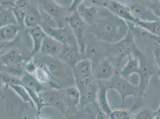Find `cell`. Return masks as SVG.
Listing matches in <instances>:
<instances>
[{"label": "cell", "mask_w": 160, "mask_h": 119, "mask_svg": "<svg viewBox=\"0 0 160 119\" xmlns=\"http://www.w3.org/2000/svg\"><path fill=\"white\" fill-rule=\"evenodd\" d=\"M72 70L75 83L77 87L95 79L93 76L92 64L86 58L80 61Z\"/></svg>", "instance_id": "cell-11"}, {"label": "cell", "mask_w": 160, "mask_h": 119, "mask_svg": "<svg viewBox=\"0 0 160 119\" xmlns=\"http://www.w3.org/2000/svg\"><path fill=\"white\" fill-rule=\"evenodd\" d=\"M4 65L3 64V62H2V60L1 59V57L0 56V72H4Z\"/></svg>", "instance_id": "cell-43"}, {"label": "cell", "mask_w": 160, "mask_h": 119, "mask_svg": "<svg viewBox=\"0 0 160 119\" xmlns=\"http://www.w3.org/2000/svg\"><path fill=\"white\" fill-rule=\"evenodd\" d=\"M146 1V4L151 10L154 15L160 20V1L158 2H151Z\"/></svg>", "instance_id": "cell-34"}, {"label": "cell", "mask_w": 160, "mask_h": 119, "mask_svg": "<svg viewBox=\"0 0 160 119\" xmlns=\"http://www.w3.org/2000/svg\"><path fill=\"white\" fill-rule=\"evenodd\" d=\"M84 1L85 0H72L71 6L69 7V11L71 12H72L75 10H77L78 7H80L81 5L83 4Z\"/></svg>", "instance_id": "cell-37"}, {"label": "cell", "mask_w": 160, "mask_h": 119, "mask_svg": "<svg viewBox=\"0 0 160 119\" xmlns=\"http://www.w3.org/2000/svg\"><path fill=\"white\" fill-rule=\"evenodd\" d=\"M40 6L47 16L55 21L57 27L65 26L68 24L67 19L71 13L69 7L62 6L54 0H38Z\"/></svg>", "instance_id": "cell-6"}, {"label": "cell", "mask_w": 160, "mask_h": 119, "mask_svg": "<svg viewBox=\"0 0 160 119\" xmlns=\"http://www.w3.org/2000/svg\"><path fill=\"white\" fill-rule=\"evenodd\" d=\"M132 117L131 112L126 110H112L109 116V119H130Z\"/></svg>", "instance_id": "cell-32"}, {"label": "cell", "mask_w": 160, "mask_h": 119, "mask_svg": "<svg viewBox=\"0 0 160 119\" xmlns=\"http://www.w3.org/2000/svg\"><path fill=\"white\" fill-rule=\"evenodd\" d=\"M135 26L140 27L148 33L160 37V20L159 19L152 21L139 20Z\"/></svg>", "instance_id": "cell-29"}, {"label": "cell", "mask_w": 160, "mask_h": 119, "mask_svg": "<svg viewBox=\"0 0 160 119\" xmlns=\"http://www.w3.org/2000/svg\"><path fill=\"white\" fill-rule=\"evenodd\" d=\"M22 83L23 86L28 87L40 94L47 89L39 82V80L33 74L24 71L23 74L20 78Z\"/></svg>", "instance_id": "cell-26"}, {"label": "cell", "mask_w": 160, "mask_h": 119, "mask_svg": "<svg viewBox=\"0 0 160 119\" xmlns=\"http://www.w3.org/2000/svg\"><path fill=\"white\" fill-rule=\"evenodd\" d=\"M127 1H129L130 2H135V1H139L138 0H126Z\"/></svg>", "instance_id": "cell-46"}, {"label": "cell", "mask_w": 160, "mask_h": 119, "mask_svg": "<svg viewBox=\"0 0 160 119\" xmlns=\"http://www.w3.org/2000/svg\"><path fill=\"white\" fill-rule=\"evenodd\" d=\"M154 119H160V105L158 110L156 112H155Z\"/></svg>", "instance_id": "cell-42"}, {"label": "cell", "mask_w": 160, "mask_h": 119, "mask_svg": "<svg viewBox=\"0 0 160 119\" xmlns=\"http://www.w3.org/2000/svg\"><path fill=\"white\" fill-rule=\"evenodd\" d=\"M41 98L47 107L58 109L65 116H68V107L65 102L64 94L62 89H46L39 94Z\"/></svg>", "instance_id": "cell-10"}, {"label": "cell", "mask_w": 160, "mask_h": 119, "mask_svg": "<svg viewBox=\"0 0 160 119\" xmlns=\"http://www.w3.org/2000/svg\"><path fill=\"white\" fill-rule=\"evenodd\" d=\"M4 65V72L8 68L16 66L19 65H25L28 61L31 59L32 57H26L23 53H21L18 50H12L0 55Z\"/></svg>", "instance_id": "cell-17"}, {"label": "cell", "mask_w": 160, "mask_h": 119, "mask_svg": "<svg viewBox=\"0 0 160 119\" xmlns=\"http://www.w3.org/2000/svg\"><path fill=\"white\" fill-rule=\"evenodd\" d=\"M2 8H3L0 6V12L2 10Z\"/></svg>", "instance_id": "cell-48"}, {"label": "cell", "mask_w": 160, "mask_h": 119, "mask_svg": "<svg viewBox=\"0 0 160 119\" xmlns=\"http://www.w3.org/2000/svg\"><path fill=\"white\" fill-rule=\"evenodd\" d=\"M100 17L93 26L88 27V33L102 42L114 44L122 39L130 30L128 24L110 12L106 8L99 7Z\"/></svg>", "instance_id": "cell-1"}, {"label": "cell", "mask_w": 160, "mask_h": 119, "mask_svg": "<svg viewBox=\"0 0 160 119\" xmlns=\"http://www.w3.org/2000/svg\"><path fill=\"white\" fill-rule=\"evenodd\" d=\"M118 73L124 78H128L133 74H138L139 72V63L138 58L131 54L128 57L127 63L120 69Z\"/></svg>", "instance_id": "cell-24"}, {"label": "cell", "mask_w": 160, "mask_h": 119, "mask_svg": "<svg viewBox=\"0 0 160 119\" xmlns=\"http://www.w3.org/2000/svg\"><path fill=\"white\" fill-rule=\"evenodd\" d=\"M28 32L32 38L33 41V49L32 54L34 56L39 53L41 44L47 36V34L40 25L28 29Z\"/></svg>", "instance_id": "cell-25"}, {"label": "cell", "mask_w": 160, "mask_h": 119, "mask_svg": "<svg viewBox=\"0 0 160 119\" xmlns=\"http://www.w3.org/2000/svg\"><path fill=\"white\" fill-rule=\"evenodd\" d=\"M16 0H0V6L2 8H12Z\"/></svg>", "instance_id": "cell-38"}, {"label": "cell", "mask_w": 160, "mask_h": 119, "mask_svg": "<svg viewBox=\"0 0 160 119\" xmlns=\"http://www.w3.org/2000/svg\"><path fill=\"white\" fill-rule=\"evenodd\" d=\"M73 119L72 117H67V119Z\"/></svg>", "instance_id": "cell-47"}, {"label": "cell", "mask_w": 160, "mask_h": 119, "mask_svg": "<svg viewBox=\"0 0 160 119\" xmlns=\"http://www.w3.org/2000/svg\"><path fill=\"white\" fill-rule=\"evenodd\" d=\"M33 61L38 67L44 69L62 88L74 85L72 68L58 58L37 54L33 56Z\"/></svg>", "instance_id": "cell-2"}, {"label": "cell", "mask_w": 160, "mask_h": 119, "mask_svg": "<svg viewBox=\"0 0 160 119\" xmlns=\"http://www.w3.org/2000/svg\"><path fill=\"white\" fill-rule=\"evenodd\" d=\"M8 44V42H5V41H4V40H1L0 39V51H1L5 46H6Z\"/></svg>", "instance_id": "cell-41"}, {"label": "cell", "mask_w": 160, "mask_h": 119, "mask_svg": "<svg viewBox=\"0 0 160 119\" xmlns=\"http://www.w3.org/2000/svg\"><path fill=\"white\" fill-rule=\"evenodd\" d=\"M96 119H109L108 116H107V114L105 112H102L101 110L100 112H99V114L97 115Z\"/></svg>", "instance_id": "cell-40"}, {"label": "cell", "mask_w": 160, "mask_h": 119, "mask_svg": "<svg viewBox=\"0 0 160 119\" xmlns=\"http://www.w3.org/2000/svg\"><path fill=\"white\" fill-rule=\"evenodd\" d=\"M65 102L68 107V113L71 109L75 110L78 108L80 103V93L75 85H72L62 88Z\"/></svg>", "instance_id": "cell-18"}, {"label": "cell", "mask_w": 160, "mask_h": 119, "mask_svg": "<svg viewBox=\"0 0 160 119\" xmlns=\"http://www.w3.org/2000/svg\"><path fill=\"white\" fill-rule=\"evenodd\" d=\"M47 35L59 42L62 45H78L76 38L71 27L68 25L63 27L50 26L48 23L42 20L40 25Z\"/></svg>", "instance_id": "cell-9"}, {"label": "cell", "mask_w": 160, "mask_h": 119, "mask_svg": "<svg viewBox=\"0 0 160 119\" xmlns=\"http://www.w3.org/2000/svg\"><path fill=\"white\" fill-rule=\"evenodd\" d=\"M20 28L19 25H10L0 27V39L9 43L17 36Z\"/></svg>", "instance_id": "cell-28"}, {"label": "cell", "mask_w": 160, "mask_h": 119, "mask_svg": "<svg viewBox=\"0 0 160 119\" xmlns=\"http://www.w3.org/2000/svg\"><path fill=\"white\" fill-rule=\"evenodd\" d=\"M84 57L91 62L92 67L96 65L102 60L107 57V43L95 39L88 33Z\"/></svg>", "instance_id": "cell-8"}, {"label": "cell", "mask_w": 160, "mask_h": 119, "mask_svg": "<svg viewBox=\"0 0 160 119\" xmlns=\"http://www.w3.org/2000/svg\"><path fill=\"white\" fill-rule=\"evenodd\" d=\"M153 61L158 69H160V45L157 43L154 44L152 48Z\"/></svg>", "instance_id": "cell-35"}, {"label": "cell", "mask_w": 160, "mask_h": 119, "mask_svg": "<svg viewBox=\"0 0 160 119\" xmlns=\"http://www.w3.org/2000/svg\"><path fill=\"white\" fill-rule=\"evenodd\" d=\"M145 1H151V2H158V1H160V0H145Z\"/></svg>", "instance_id": "cell-45"}, {"label": "cell", "mask_w": 160, "mask_h": 119, "mask_svg": "<svg viewBox=\"0 0 160 119\" xmlns=\"http://www.w3.org/2000/svg\"><path fill=\"white\" fill-rule=\"evenodd\" d=\"M142 36H145L148 40H152L155 43H157V44L160 45V37L157 36L155 35H152L151 33H148V32L145 31H144L142 33Z\"/></svg>", "instance_id": "cell-36"}, {"label": "cell", "mask_w": 160, "mask_h": 119, "mask_svg": "<svg viewBox=\"0 0 160 119\" xmlns=\"http://www.w3.org/2000/svg\"><path fill=\"white\" fill-rule=\"evenodd\" d=\"M98 83L99 89L97 95V102L100 107V110L105 112L109 117L113 110L111 108L108 99L107 93L108 88L104 81H98Z\"/></svg>", "instance_id": "cell-22"}, {"label": "cell", "mask_w": 160, "mask_h": 119, "mask_svg": "<svg viewBox=\"0 0 160 119\" xmlns=\"http://www.w3.org/2000/svg\"><path fill=\"white\" fill-rule=\"evenodd\" d=\"M31 6L30 0H16L14 3L12 9L20 27H24V19Z\"/></svg>", "instance_id": "cell-23"}, {"label": "cell", "mask_w": 160, "mask_h": 119, "mask_svg": "<svg viewBox=\"0 0 160 119\" xmlns=\"http://www.w3.org/2000/svg\"><path fill=\"white\" fill-rule=\"evenodd\" d=\"M62 47L61 43L47 35L41 44L40 51L38 54L58 58Z\"/></svg>", "instance_id": "cell-19"}, {"label": "cell", "mask_w": 160, "mask_h": 119, "mask_svg": "<svg viewBox=\"0 0 160 119\" xmlns=\"http://www.w3.org/2000/svg\"><path fill=\"white\" fill-rule=\"evenodd\" d=\"M117 71L112 63L107 57L100 61L92 67L94 78L98 81H108Z\"/></svg>", "instance_id": "cell-14"}, {"label": "cell", "mask_w": 160, "mask_h": 119, "mask_svg": "<svg viewBox=\"0 0 160 119\" xmlns=\"http://www.w3.org/2000/svg\"><path fill=\"white\" fill-rule=\"evenodd\" d=\"M2 73L3 72H0V97L2 98H4V95L2 92V86L4 85V82L2 80Z\"/></svg>", "instance_id": "cell-39"}, {"label": "cell", "mask_w": 160, "mask_h": 119, "mask_svg": "<svg viewBox=\"0 0 160 119\" xmlns=\"http://www.w3.org/2000/svg\"><path fill=\"white\" fill-rule=\"evenodd\" d=\"M58 58L69 66L72 68L84 57L81 54L78 45H62Z\"/></svg>", "instance_id": "cell-13"}, {"label": "cell", "mask_w": 160, "mask_h": 119, "mask_svg": "<svg viewBox=\"0 0 160 119\" xmlns=\"http://www.w3.org/2000/svg\"><path fill=\"white\" fill-rule=\"evenodd\" d=\"M100 111V107L98 102L88 103L79 106L76 110L74 116L71 117L75 119H96Z\"/></svg>", "instance_id": "cell-20"}, {"label": "cell", "mask_w": 160, "mask_h": 119, "mask_svg": "<svg viewBox=\"0 0 160 119\" xmlns=\"http://www.w3.org/2000/svg\"><path fill=\"white\" fill-rule=\"evenodd\" d=\"M157 75H158V78H159L160 80V69H157Z\"/></svg>", "instance_id": "cell-44"}, {"label": "cell", "mask_w": 160, "mask_h": 119, "mask_svg": "<svg viewBox=\"0 0 160 119\" xmlns=\"http://www.w3.org/2000/svg\"><path fill=\"white\" fill-rule=\"evenodd\" d=\"M128 6L130 8L134 17L138 20L143 21H152L158 20L146 3L143 2L135 1L131 2Z\"/></svg>", "instance_id": "cell-16"}, {"label": "cell", "mask_w": 160, "mask_h": 119, "mask_svg": "<svg viewBox=\"0 0 160 119\" xmlns=\"http://www.w3.org/2000/svg\"><path fill=\"white\" fill-rule=\"evenodd\" d=\"M8 87L11 88L25 103L31 106L33 110L36 111V106L25 86L23 85H11Z\"/></svg>", "instance_id": "cell-31"}, {"label": "cell", "mask_w": 160, "mask_h": 119, "mask_svg": "<svg viewBox=\"0 0 160 119\" xmlns=\"http://www.w3.org/2000/svg\"><path fill=\"white\" fill-rule=\"evenodd\" d=\"M10 25H18L11 8H3L0 12V27Z\"/></svg>", "instance_id": "cell-30"}, {"label": "cell", "mask_w": 160, "mask_h": 119, "mask_svg": "<svg viewBox=\"0 0 160 119\" xmlns=\"http://www.w3.org/2000/svg\"><path fill=\"white\" fill-rule=\"evenodd\" d=\"M104 82L108 89H113L119 94L122 107L124 106L126 99L128 97H134L135 99H137V102L138 101L139 102L138 104L143 100L140 97L139 89L138 85L134 86L132 84L128 79L121 76L117 72L114 73L110 79Z\"/></svg>", "instance_id": "cell-4"}, {"label": "cell", "mask_w": 160, "mask_h": 119, "mask_svg": "<svg viewBox=\"0 0 160 119\" xmlns=\"http://www.w3.org/2000/svg\"><path fill=\"white\" fill-rule=\"evenodd\" d=\"M80 91V103L81 106L88 103L97 102V95L99 89L98 81L93 80L87 83L77 87Z\"/></svg>", "instance_id": "cell-15"}, {"label": "cell", "mask_w": 160, "mask_h": 119, "mask_svg": "<svg viewBox=\"0 0 160 119\" xmlns=\"http://www.w3.org/2000/svg\"><path fill=\"white\" fill-rule=\"evenodd\" d=\"M24 119H29L28 117H25V118H24Z\"/></svg>", "instance_id": "cell-49"}, {"label": "cell", "mask_w": 160, "mask_h": 119, "mask_svg": "<svg viewBox=\"0 0 160 119\" xmlns=\"http://www.w3.org/2000/svg\"><path fill=\"white\" fill-rule=\"evenodd\" d=\"M103 8H106L114 15L126 21L128 24L136 26L139 21L134 17L128 6L117 0H107Z\"/></svg>", "instance_id": "cell-12"}, {"label": "cell", "mask_w": 160, "mask_h": 119, "mask_svg": "<svg viewBox=\"0 0 160 119\" xmlns=\"http://www.w3.org/2000/svg\"><path fill=\"white\" fill-rule=\"evenodd\" d=\"M155 112L151 109H143L133 117V119H154Z\"/></svg>", "instance_id": "cell-33"}, {"label": "cell", "mask_w": 160, "mask_h": 119, "mask_svg": "<svg viewBox=\"0 0 160 119\" xmlns=\"http://www.w3.org/2000/svg\"><path fill=\"white\" fill-rule=\"evenodd\" d=\"M133 54L139 60V72L138 75L139 78V82L138 86L139 89L140 97L143 99L151 78L157 73L155 64L153 60H152L147 56L137 46L134 48Z\"/></svg>", "instance_id": "cell-5"}, {"label": "cell", "mask_w": 160, "mask_h": 119, "mask_svg": "<svg viewBox=\"0 0 160 119\" xmlns=\"http://www.w3.org/2000/svg\"><path fill=\"white\" fill-rule=\"evenodd\" d=\"M67 22L76 38L80 53L84 57L86 37L88 33L86 34V31H88V27L82 19L77 10L71 12L67 19Z\"/></svg>", "instance_id": "cell-7"}, {"label": "cell", "mask_w": 160, "mask_h": 119, "mask_svg": "<svg viewBox=\"0 0 160 119\" xmlns=\"http://www.w3.org/2000/svg\"><path fill=\"white\" fill-rule=\"evenodd\" d=\"M42 20V15L38 8L31 6L24 19V27L29 29L39 26Z\"/></svg>", "instance_id": "cell-27"}, {"label": "cell", "mask_w": 160, "mask_h": 119, "mask_svg": "<svg viewBox=\"0 0 160 119\" xmlns=\"http://www.w3.org/2000/svg\"></svg>", "instance_id": "cell-50"}, {"label": "cell", "mask_w": 160, "mask_h": 119, "mask_svg": "<svg viewBox=\"0 0 160 119\" xmlns=\"http://www.w3.org/2000/svg\"><path fill=\"white\" fill-rule=\"evenodd\" d=\"M136 46L134 35L130 29L127 35L117 42L107 43V57L112 63L117 72L120 70L123 60L133 54Z\"/></svg>", "instance_id": "cell-3"}, {"label": "cell", "mask_w": 160, "mask_h": 119, "mask_svg": "<svg viewBox=\"0 0 160 119\" xmlns=\"http://www.w3.org/2000/svg\"><path fill=\"white\" fill-rule=\"evenodd\" d=\"M77 10L88 26H93L99 19L100 12L98 7H87L83 4Z\"/></svg>", "instance_id": "cell-21"}]
</instances>
